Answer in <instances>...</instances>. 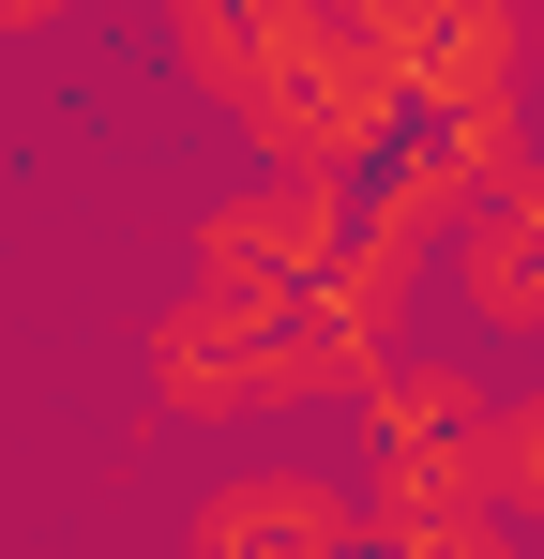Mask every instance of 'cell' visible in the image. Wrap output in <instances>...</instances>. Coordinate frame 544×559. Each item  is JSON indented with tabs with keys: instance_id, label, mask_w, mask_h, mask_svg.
I'll use <instances>...</instances> for the list:
<instances>
[{
	"instance_id": "1",
	"label": "cell",
	"mask_w": 544,
	"mask_h": 559,
	"mask_svg": "<svg viewBox=\"0 0 544 559\" xmlns=\"http://www.w3.org/2000/svg\"><path fill=\"white\" fill-rule=\"evenodd\" d=\"M393 364V333L348 302V273L333 287H287V302H258V287H181L167 318H152V408L167 424H287V408H333V393H363V378Z\"/></svg>"
},
{
	"instance_id": "2",
	"label": "cell",
	"mask_w": 544,
	"mask_h": 559,
	"mask_svg": "<svg viewBox=\"0 0 544 559\" xmlns=\"http://www.w3.org/2000/svg\"><path fill=\"white\" fill-rule=\"evenodd\" d=\"M484 364L469 348H393L363 378V514L378 530H469L484 514Z\"/></svg>"
},
{
	"instance_id": "3",
	"label": "cell",
	"mask_w": 544,
	"mask_h": 559,
	"mask_svg": "<svg viewBox=\"0 0 544 559\" xmlns=\"http://www.w3.org/2000/svg\"><path fill=\"white\" fill-rule=\"evenodd\" d=\"M348 258H363V182L348 167H258V182H227L197 212L181 287H258V302H287V287H333Z\"/></svg>"
},
{
	"instance_id": "4",
	"label": "cell",
	"mask_w": 544,
	"mask_h": 559,
	"mask_svg": "<svg viewBox=\"0 0 544 559\" xmlns=\"http://www.w3.org/2000/svg\"><path fill=\"white\" fill-rule=\"evenodd\" d=\"M378 514H363V468L318 454H243L181 499V559H363Z\"/></svg>"
},
{
	"instance_id": "5",
	"label": "cell",
	"mask_w": 544,
	"mask_h": 559,
	"mask_svg": "<svg viewBox=\"0 0 544 559\" xmlns=\"http://www.w3.org/2000/svg\"><path fill=\"white\" fill-rule=\"evenodd\" d=\"M439 287L484 348H544V152H499L439 227Z\"/></svg>"
},
{
	"instance_id": "6",
	"label": "cell",
	"mask_w": 544,
	"mask_h": 559,
	"mask_svg": "<svg viewBox=\"0 0 544 559\" xmlns=\"http://www.w3.org/2000/svg\"><path fill=\"white\" fill-rule=\"evenodd\" d=\"M484 514H499L515 545H544V378H515V393L484 408Z\"/></svg>"
},
{
	"instance_id": "7",
	"label": "cell",
	"mask_w": 544,
	"mask_h": 559,
	"mask_svg": "<svg viewBox=\"0 0 544 559\" xmlns=\"http://www.w3.org/2000/svg\"><path fill=\"white\" fill-rule=\"evenodd\" d=\"M363 559H515V530L499 514H469V530H378Z\"/></svg>"
}]
</instances>
